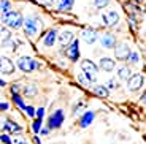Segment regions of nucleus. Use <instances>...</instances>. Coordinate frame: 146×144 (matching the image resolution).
Listing matches in <instances>:
<instances>
[{
  "label": "nucleus",
  "instance_id": "3",
  "mask_svg": "<svg viewBox=\"0 0 146 144\" xmlns=\"http://www.w3.org/2000/svg\"><path fill=\"white\" fill-rule=\"evenodd\" d=\"M81 70H83L84 75L88 76V79L91 81V83H95V79H97V71H99V67H97L94 62L89 60V59H84V60H81Z\"/></svg>",
  "mask_w": 146,
  "mask_h": 144
},
{
  "label": "nucleus",
  "instance_id": "10",
  "mask_svg": "<svg viewBox=\"0 0 146 144\" xmlns=\"http://www.w3.org/2000/svg\"><path fill=\"white\" fill-rule=\"evenodd\" d=\"M57 40H59L57 30H56V29H51V30H48V32L44 33V36H43V44H44L46 48H52Z\"/></svg>",
  "mask_w": 146,
  "mask_h": 144
},
{
  "label": "nucleus",
  "instance_id": "12",
  "mask_svg": "<svg viewBox=\"0 0 146 144\" xmlns=\"http://www.w3.org/2000/svg\"><path fill=\"white\" fill-rule=\"evenodd\" d=\"M67 57L72 62H76L80 59V41L75 40L68 48H67Z\"/></svg>",
  "mask_w": 146,
  "mask_h": 144
},
{
  "label": "nucleus",
  "instance_id": "23",
  "mask_svg": "<svg viewBox=\"0 0 146 144\" xmlns=\"http://www.w3.org/2000/svg\"><path fill=\"white\" fill-rule=\"evenodd\" d=\"M21 44H22V41H21V40H18V38H16V40H15V38H11V40L8 41L7 44H5V46H10V48H11V51H15V52H16L18 46H21Z\"/></svg>",
  "mask_w": 146,
  "mask_h": 144
},
{
  "label": "nucleus",
  "instance_id": "32",
  "mask_svg": "<svg viewBox=\"0 0 146 144\" xmlns=\"http://www.w3.org/2000/svg\"><path fill=\"white\" fill-rule=\"evenodd\" d=\"M81 108H84V101H80V103H76V106L73 108V114H78Z\"/></svg>",
  "mask_w": 146,
  "mask_h": 144
},
{
  "label": "nucleus",
  "instance_id": "5",
  "mask_svg": "<svg viewBox=\"0 0 146 144\" xmlns=\"http://www.w3.org/2000/svg\"><path fill=\"white\" fill-rule=\"evenodd\" d=\"M130 52H132V49H130V46H129L127 43H119V44H116V48H114V57H116L117 60H121V62H127Z\"/></svg>",
  "mask_w": 146,
  "mask_h": 144
},
{
  "label": "nucleus",
  "instance_id": "40",
  "mask_svg": "<svg viewBox=\"0 0 146 144\" xmlns=\"http://www.w3.org/2000/svg\"><path fill=\"white\" fill-rule=\"evenodd\" d=\"M44 2H46L48 5H52V3H54V2H56V0H44Z\"/></svg>",
  "mask_w": 146,
  "mask_h": 144
},
{
  "label": "nucleus",
  "instance_id": "24",
  "mask_svg": "<svg viewBox=\"0 0 146 144\" xmlns=\"http://www.w3.org/2000/svg\"><path fill=\"white\" fill-rule=\"evenodd\" d=\"M2 16H5L7 13H10L11 11V3H10V0H2Z\"/></svg>",
  "mask_w": 146,
  "mask_h": 144
},
{
  "label": "nucleus",
  "instance_id": "20",
  "mask_svg": "<svg viewBox=\"0 0 146 144\" xmlns=\"http://www.w3.org/2000/svg\"><path fill=\"white\" fill-rule=\"evenodd\" d=\"M22 94H24V97L33 98L38 94V87H36L35 84H26V86L22 87Z\"/></svg>",
  "mask_w": 146,
  "mask_h": 144
},
{
  "label": "nucleus",
  "instance_id": "17",
  "mask_svg": "<svg viewBox=\"0 0 146 144\" xmlns=\"http://www.w3.org/2000/svg\"><path fill=\"white\" fill-rule=\"evenodd\" d=\"M81 38H83L84 41L88 44H94L95 41H97V32L95 30H92V29H86V30H83V33H81Z\"/></svg>",
  "mask_w": 146,
  "mask_h": 144
},
{
  "label": "nucleus",
  "instance_id": "22",
  "mask_svg": "<svg viewBox=\"0 0 146 144\" xmlns=\"http://www.w3.org/2000/svg\"><path fill=\"white\" fill-rule=\"evenodd\" d=\"M11 38H13V35H11L10 29H8V27H2V44L5 46Z\"/></svg>",
  "mask_w": 146,
  "mask_h": 144
},
{
  "label": "nucleus",
  "instance_id": "9",
  "mask_svg": "<svg viewBox=\"0 0 146 144\" xmlns=\"http://www.w3.org/2000/svg\"><path fill=\"white\" fill-rule=\"evenodd\" d=\"M100 43H102V48H105V49H114L117 41H116V36L113 33L106 32L100 36Z\"/></svg>",
  "mask_w": 146,
  "mask_h": 144
},
{
  "label": "nucleus",
  "instance_id": "8",
  "mask_svg": "<svg viewBox=\"0 0 146 144\" xmlns=\"http://www.w3.org/2000/svg\"><path fill=\"white\" fill-rule=\"evenodd\" d=\"M102 21L105 25H108V27H113V25H116L117 22H119V15H117L116 10H108L106 13H103L102 15Z\"/></svg>",
  "mask_w": 146,
  "mask_h": 144
},
{
  "label": "nucleus",
  "instance_id": "4",
  "mask_svg": "<svg viewBox=\"0 0 146 144\" xmlns=\"http://www.w3.org/2000/svg\"><path fill=\"white\" fill-rule=\"evenodd\" d=\"M64 119H65V116H64V109H56L51 116H49V119H48V127L51 130H57L62 127L64 124Z\"/></svg>",
  "mask_w": 146,
  "mask_h": 144
},
{
  "label": "nucleus",
  "instance_id": "36",
  "mask_svg": "<svg viewBox=\"0 0 146 144\" xmlns=\"http://www.w3.org/2000/svg\"><path fill=\"white\" fill-rule=\"evenodd\" d=\"M13 144H29V143H27L26 139H22V138H18V139L13 141Z\"/></svg>",
  "mask_w": 146,
  "mask_h": 144
},
{
  "label": "nucleus",
  "instance_id": "25",
  "mask_svg": "<svg viewBox=\"0 0 146 144\" xmlns=\"http://www.w3.org/2000/svg\"><path fill=\"white\" fill-rule=\"evenodd\" d=\"M127 62H130L132 65H137L140 62V55H138V52H135V51H132L130 52V55H129V60Z\"/></svg>",
  "mask_w": 146,
  "mask_h": 144
},
{
  "label": "nucleus",
  "instance_id": "43",
  "mask_svg": "<svg viewBox=\"0 0 146 144\" xmlns=\"http://www.w3.org/2000/svg\"><path fill=\"white\" fill-rule=\"evenodd\" d=\"M145 38H146V32H145Z\"/></svg>",
  "mask_w": 146,
  "mask_h": 144
},
{
  "label": "nucleus",
  "instance_id": "21",
  "mask_svg": "<svg viewBox=\"0 0 146 144\" xmlns=\"http://www.w3.org/2000/svg\"><path fill=\"white\" fill-rule=\"evenodd\" d=\"M73 3H75V0H59L57 10L59 11H70L73 8Z\"/></svg>",
  "mask_w": 146,
  "mask_h": 144
},
{
  "label": "nucleus",
  "instance_id": "7",
  "mask_svg": "<svg viewBox=\"0 0 146 144\" xmlns=\"http://www.w3.org/2000/svg\"><path fill=\"white\" fill-rule=\"evenodd\" d=\"M24 30H26V35L29 36H35L40 30V22L36 18H27L24 19Z\"/></svg>",
  "mask_w": 146,
  "mask_h": 144
},
{
  "label": "nucleus",
  "instance_id": "2",
  "mask_svg": "<svg viewBox=\"0 0 146 144\" xmlns=\"http://www.w3.org/2000/svg\"><path fill=\"white\" fill-rule=\"evenodd\" d=\"M18 68L21 70V71H24V73H30V71H33V70L41 68V63H38L35 59L24 55V57L18 59Z\"/></svg>",
  "mask_w": 146,
  "mask_h": 144
},
{
  "label": "nucleus",
  "instance_id": "35",
  "mask_svg": "<svg viewBox=\"0 0 146 144\" xmlns=\"http://www.w3.org/2000/svg\"><path fill=\"white\" fill-rule=\"evenodd\" d=\"M44 116V108H38L36 109V119H43Z\"/></svg>",
  "mask_w": 146,
  "mask_h": 144
},
{
  "label": "nucleus",
  "instance_id": "42",
  "mask_svg": "<svg viewBox=\"0 0 146 144\" xmlns=\"http://www.w3.org/2000/svg\"><path fill=\"white\" fill-rule=\"evenodd\" d=\"M133 2H137V3H141L143 0H133Z\"/></svg>",
  "mask_w": 146,
  "mask_h": 144
},
{
  "label": "nucleus",
  "instance_id": "14",
  "mask_svg": "<svg viewBox=\"0 0 146 144\" xmlns=\"http://www.w3.org/2000/svg\"><path fill=\"white\" fill-rule=\"evenodd\" d=\"M132 76H133V71H132L130 67H127V65H121V67H117V78H119L121 81H125V83H127Z\"/></svg>",
  "mask_w": 146,
  "mask_h": 144
},
{
  "label": "nucleus",
  "instance_id": "16",
  "mask_svg": "<svg viewBox=\"0 0 146 144\" xmlns=\"http://www.w3.org/2000/svg\"><path fill=\"white\" fill-rule=\"evenodd\" d=\"M21 125L19 124H16V122H13V120H10V119H7L3 122V131L5 133H21Z\"/></svg>",
  "mask_w": 146,
  "mask_h": 144
},
{
  "label": "nucleus",
  "instance_id": "15",
  "mask_svg": "<svg viewBox=\"0 0 146 144\" xmlns=\"http://www.w3.org/2000/svg\"><path fill=\"white\" fill-rule=\"evenodd\" d=\"M0 68H2V73H3V75H13V73H15V63H13V60H10L8 57H2Z\"/></svg>",
  "mask_w": 146,
  "mask_h": 144
},
{
  "label": "nucleus",
  "instance_id": "41",
  "mask_svg": "<svg viewBox=\"0 0 146 144\" xmlns=\"http://www.w3.org/2000/svg\"><path fill=\"white\" fill-rule=\"evenodd\" d=\"M33 139H35V143H36V144H41V141L38 139V136H35V138H33Z\"/></svg>",
  "mask_w": 146,
  "mask_h": 144
},
{
  "label": "nucleus",
  "instance_id": "29",
  "mask_svg": "<svg viewBox=\"0 0 146 144\" xmlns=\"http://www.w3.org/2000/svg\"><path fill=\"white\" fill-rule=\"evenodd\" d=\"M105 86L108 87V89H117V87H119V83H117V79H114V78H113V79H108V81H106Z\"/></svg>",
  "mask_w": 146,
  "mask_h": 144
},
{
  "label": "nucleus",
  "instance_id": "26",
  "mask_svg": "<svg viewBox=\"0 0 146 144\" xmlns=\"http://www.w3.org/2000/svg\"><path fill=\"white\" fill-rule=\"evenodd\" d=\"M13 101H15V103L18 104L21 109H26V108H27L26 104H24V101H22V98H21V95H19V94H15V95H13Z\"/></svg>",
  "mask_w": 146,
  "mask_h": 144
},
{
  "label": "nucleus",
  "instance_id": "28",
  "mask_svg": "<svg viewBox=\"0 0 146 144\" xmlns=\"http://www.w3.org/2000/svg\"><path fill=\"white\" fill-rule=\"evenodd\" d=\"M108 3H110V0H94V7L99 8V10L108 7Z\"/></svg>",
  "mask_w": 146,
  "mask_h": 144
},
{
  "label": "nucleus",
  "instance_id": "6",
  "mask_svg": "<svg viewBox=\"0 0 146 144\" xmlns=\"http://www.w3.org/2000/svg\"><path fill=\"white\" fill-rule=\"evenodd\" d=\"M143 84H145V76L140 73H133V76L127 81V89L129 92H138L143 87Z\"/></svg>",
  "mask_w": 146,
  "mask_h": 144
},
{
  "label": "nucleus",
  "instance_id": "31",
  "mask_svg": "<svg viewBox=\"0 0 146 144\" xmlns=\"http://www.w3.org/2000/svg\"><path fill=\"white\" fill-rule=\"evenodd\" d=\"M24 111L27 112V116H30V117H33V116H36V111H35V108L33 106H27Z\"/></svg>",
  "mask_w": 146,
  "mask_h": 144
},
{
  "label": "nucleus",
  "instance_id": "39",
  "mask_svg": "<svg viewBox=\"0 0 146 144\" xmlns=\"http://www.w3.org/2000/svg\"><path fill=\"white\" fill-rule=\"evenodd\" d=\"M141 103H143V104H146V92L141 95Z\"/></svg>",
  "mask_w": 146,
  "mask_h": 144
},
{
  "label": "nucleus",
  "instance_id": "27",
  "mask_svg": "<svg viewBox=\"0 0 146 144\" xmlns=\"http://www.w3.org/2000/svg\"><path fill=\"white\" fill-rule=\"evenodd\" d=\"M78 81H80V84H81V86H84V87H88L89 83H91V81L88 79V76L84 75V73H80V75H78Z\"/></svg>",
  "mask_w": 146,
  "mask_h": 144
},
{
  "label": "nucleus",
  "instance_id": "38",
  "mask_svg": "<svg viewBox=\"0 0 146 144\" xmlns=\"http://www.w3.org/2000/svg\"><path fill=\"white\" fill-rule=\"evenodd\" d=\"M49 130H51L49 127H46V128H41V130H40V133H41V135H48V133H49Z\"/></svg>",
  "mask_w": 146,
  "mask_h": 144
},
{
  "label": "nucleus",
  "instance_id": "1",
  "mask_svg": "<svg viewBox=\"0 0 146 144\" xmlns=\"http://www.w3.org/2000/svg\"><path fill=\"white\" fill-rule=\"evenodd\" d=\"M2 21L5 22L8 29H21L24 25V18H22L21 11H16V10H11L10 13L2 16Z\"/></svg>",
  "mask_w": 146,
  "mask_h": 144
},
{
  "label": "nucleus",
  "instance_id": "37",
  "mask_svg": "<svg viewBox=\"0 0 146 144\" xmlns=\"http://www.w3.org/2000/svg\"><path fill=\"white\" fill-rule=\"evenodd\" d=\"M8 108H10V104H8L7 101H2V104H0V109H2V111H7Z\"/></svg>",
  "mask_w": 146,
  "mask_h": 144
},
{
  "label": "nucleus",
  "instance_id": "13",
  "mask_svg": "<svg viewBox=\"0 0 146 144\" xmlns=\"http://www.w3.org/2000/svg\"><path fill=\"white\" fill-rule=\"evenodd\" d=\"M59 44H60V46L62 48H68V44H72L73 41H75V35H73V32L72 30H64L62 33H60V35H59Z\"/></svg>",
  "mask_w": 146,
  "mask_h": 144
},
{
  "label": "nucleus",
  "instance_id": "34",
  "mask_svg": "<svg viewBox=\"0 0 146 144\" xmlns=\"http://www.w3.org/2000/svg\"><path fill=\"white\" fill-rule=\"evenodd\" d=\"M2 143H5V144H13V141L10 139V136H8L7 133H2Z\"/></svg>",
  "mask_w": 146,
  "mask_h": 144
},
{
  "label": "nucleus",
  "instance_id": "30",
  "mask_svg": "<svg viewBox=\"0 0 146 144\" xmlns=\"http://www.w3.org/2000/svg\"><path fill=\"white\" fill-rule=\"evenodd\" d=\"M41 120H43V119H36V120H33V124H32V130L35 131V133H40V130H41Z\"/></svg>",
  "mask_w": 146,
  "mask_h": 144
},
{
  "label": "nucleus",
  "instance_id": "33",
  "mask_svg": "<svg viewBox=\"0 0 146 144\" xmlns=\"http://www.w3.org/2000/svg\"><path fill=\"white\" fill-rule=\"evenodd\" d=\"M19 90H21V84H13L11 86V94H19Z\"/></svg>",
  "mask_w": 146,
  "mask_h": 144
},
{
  "label": "nucleus",
  "instance_id": "11",
  "mask_svg": "<svg viewBox=\"0 0 146 144\" xmlns=\"http://www.w3.org/2000/svg\"><path fill=\"white\" fill-rule=\"evenodd\" d=\"M99 68L105 73H111V71L116 70V62L110 57H102L99 60Z\"/></svg>",
  "mask_w": 146,
  "mask_h": 144
},
{
  "label": "nucleus",
  "instance_id": "19",
  "mask_svg": "<svg viewBox=\"0 0 146 144\" xmlns=\"http://www.w3.org/2000/svg\"><path fill=\"white\" fill-rule=\"evenodd\" d=\"M92 92H94L97 97H102V98H108L110 97V89L105 86V84H97V86H94Z\"/></svg>",
  "mask_w": 146,
  "mask_h": 144
},
{
  "label": "nucleus",
  "instance_id": "18",
  "mask_svg": "<svg viewBox=\"0 0 146 144\" xmlns=\"http://www.w3.org/2000/svg\"><path fill=\"white\" fill-rule=\"evenodd\" d=\"M95 117V112L94 111H88V112H84L83 117L80 119V127L81 128H86V127H89L92 124V120H94Z\"/></svg>",
  "mask_w": 146,
  "mask_h": 144
}]
</instances>
